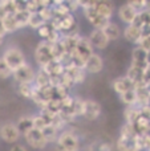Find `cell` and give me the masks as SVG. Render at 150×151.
Listing matches in <instances>:
<instances>
[{
  "mask_svg": "<svg viewBox=\"0 0 150 151\" xmlns=\"http://www.w3.org/2000/svg\"><path fill=\"white\" fill-rule=\"evenodd\" d=\"M84 15H85V17H87V20L94 27V29H101V31H102V29L109 24V20H106V19H104L102 16L98 15L93 7L88 8V9H84Z\"/></svg>",
  "mask_w": 150,
  "mask_h": 151,
  "instance_id": "obj_9",
  "label": "cell"
},
{
  "mask_svg": "<svg viewBox=\"0 0 150 151\" xmlns=\"http://www.w3.org/2000/svg\"><path fill=\"white\" fill-rule=\"evenodd\" d=\"M102 32L105 33V36L108 37L109 41H114V40L120 39V36H121V29H120V27L117 25L116 23H112V21H109V24L102 29Z\"/></svg>",
  "mask_w": 150,
  "mask_h": 151,
  "instance_id": "obj_23",
  "label": "cell"
},
{
  "mask_svg": "<svg viewBox=\"0 0 150 151\" xmlns=\"http://www.w3.org/2000/svg\"><path fill=\"white\" fill-rule=\"evenodd\" d=\"M64 72L69 76V78L73 81L74 85L84 82L85 77H87V72H85V69L76 68L74 65H71V66H68V68H65L64 69Z\"/></svg>",
  "mask_w": 150,
  "mask_h": 151,
  "instance_id": "obj_18",
  "label": "cell"
},
{
  "mask_svg": "<svg viewBox=\"0 0 150 151\" xmlns=\"http://www.w3.org/2000/svg\"><path fill=\"white\" fill-rule=\"evenodd\" d=\"M94 11L98 13L100 16H102L104 19L110 21L112 16L114 13V4L112 1H105V0H98L94 1Z\"/></svg>",
  "mask_w": 150,
  "mask_h": 151,
  "instance_id": "obj_13",
  "label": "cell"
},
{
  "mask_svg": "<svg viewBox=\"0 0 150 151\" xmlns=\"http://www.w3.org/2000/svg\"><path fill=\"white\" fill-rule=\"evenodd\" d=\"M124 117H125V123L133 125L136 121L140 118V106L134 105V106H126L124 111Z\"/></svg>",
  "mask_w": 150,
  "mask_h": 151,
  "instance_id": "obj_24",
  "label": "cell"
},
{
  "mask_svg": "<svg viewBox=\"0 0 150 151\" xmlns=\"http://www.w3.org/2000/svg\"><path fill=\"white\" fill-rule=\"evenodd\" d=\"M37 32H39V36L43 39V41H47L49 44H55L61 39L60 32L56 31L49 23L44 24L40 29H37Z\"/></svg>",
  "mask_w": 150,
  "mask_h": 151,
  "instance_id": "obj_7",
  "label": "cell"
},
{
  "mask_svg": "<svg viewBox=\"0 0 150 151\" xmlns=\"http://www.w3.org/2000/svg\"><path fill=\"white\" fill-rule=\"evenodd\" d=\"M88 40H89L90 45L93 47V49H94V48L96 49H105L109 45V42H110L101 29H93V31L90 32Z\"/></svg>",
  "mask_w": 150,
  "mask_h": 151,
  "instance_id": "obj_8",
  "label": "cell"
},
{
  "mask_svg": "<svg viewBox=\"0 0 150 151\" xmlns=\"http://www.w3.org/2000/svg\"><path fill=\"white\" fill-rule=\"evenodd\" d=\"M138 12L134 9L133 7H130L129 4H124L118 8V17L122 23H125L126 25H130V24L134 21V19L137 17Z\"/></svg>",
  "mask_w": 150,
  "mask_h": 151,
  "instance_id": "obj_15",
  "label": "cell"
},
{
  "mask_svg": "<svg viewBox=\"0 0 150 151\" xmlns=\"http://www.w3.org/2000/svg\"><path fill=\"white\" fill-rule=\"evenodd\" d=\"M145 11L150 12V0H145Z\"/></svg>",
  "mask_w": 150,
  "mask_h": 151,
  "instance_id": "obj_42",
  "label": "cell"
},
{
  "mask_svg": "<svg viewBox=\"0 0 150 151\" xmlns=\"http://www.w3.org/2000/svg\"><path fill=\"white\" fill-rule=\"evenodd\" d=\"M35 74H36V72L28 64H24L23 66L12 72L13 78H15V81H17V83H33Z\"/></svg>",
  "mask_w": 150,
  "mask_h": 151,
  "instance_id": "obj_4",
  "label": "cell"
},
{
  "mask_svg": "<svg viewBox=\"0 0 150 151\" xmlns=\"http://www.w3.org/2000/svg\"><path fill=\"white\" fill-rule=\"evenodd\" d=\"M57 149L60 151H79L80 141L73 133L64 131L57 138Z\"/></svg>",
  "mask_w": 150,
  "mask_h": 151,
  "instance_id": "obj_3",
  "label": "cell"
},
{
  "mask_svg": "<svg viewBox=\"0 0 150 151\" xmlns=\"http://www.w3.org/2000/svg\"><path fill=\"white\" fill-rule=\"evenodd\" d=\"M137 137L136 138H124V137H120L116 142L117 150L118 151H141L140 146H138V142H137Z\"/></svg>",
  "mask_w": 150,
  "mask_h": 151,
  "instance_id": "obj_16",
  "label": "cell"
},
{
  "mask_svg": "<svg viewBox=\"0 0 150 151\" xmlns=\"http://www.w3.org/2000/svg\"><path fill=\"white\" fill-rule=\"evenodd\" d=\"M148 105L150 106V96H149V99H148Z\"/></svg>",
  "mask_w": 150,
  "mask_h": 151,
  "instance_id": "obj_45",
  "label": "cell"
},
{
  "mask_svg": "<svg viewBox=\"0 0 150 151\" xmlns=\"http://www.w3.org/2000/svg\"><path fill=\"white\" fill-rule=\"evenodd\" d=\"M15 125H16V127H17L20 135H21V134H23V135H25L29 130H32V129H33L32 117H21V118H19V121L15 123Z\"/></svg>",
  "mask_w": 150,
  "mask_h": 151,
  "instance_id": "obj_27",
  "label": "cell"
},
{
  "mask_svg": "<svg viewBox=\"0 0 150 151\" xmlns=\"http://www.w3.org/2000/svg\"><path fill=\"white\" fill-rule=\"evenodd\" d=\"M140 16H141V19H142L145 25H150V12L144 11V12H140Z\"/></svg>",
  "mask_w": 150,
  "mask_h": 151,
  "instance_id": "obj_38",
  "label": "cell"
},
{
  "mask_svg": "<svg viewBox=\"0 0 150 151\" xmlns=\"http://www.w3.org/2000/svg\"><path fill=\"white\" fill-rule=\"evenodd\" d=\"M5 31H4V28H3V23H1V20H0V36L1 37H4L5 36Z\"/></svg>",
  "mask_w": 150,
  "mask_h": 151,
  "instance_id": "obj_41",
  "label": "cell"
},
{
  "mask_svg": "<svg viewBox=\"0 0 150 151\" xmlns=\"http://www.w3.org/2000/svg\"><path fill=\"white\" fill-rule=\"evenodd\" d=\"M124 37L128 40L129 42L134 45H138L141 41V29L136 28L134 25H126L124 29Z\"/></svg>",
  "mask_w": 150,
  "mask_h": 151,
  "instance_id": "obj_20",
  "label": "cell"
},
{
  "mask_svg": "<svg viewBox=\"0 0 150 151\" xmlns=\"http://www.w3.org/2000/svg\"><path fill=\"white\" fill-rule=\"evenodd\" d=\"M144 72L142 69L137 68V66L134 65H130L129 69H128V73H126V77L129 78L130 81H132L133 83H134V88L136 86H140L142 85V78H144ZM145 86V85H144Z\"/></svg>",
  "mask_w": 150,
  "mask_h": 151,
  "instance_id": "obj_21",
  "label": "cell"
},
{
  "mask_svg": "<svg viewBox=\"0 0 150 151\" xmlns=\"http://www.w3.org/2000/svg\"><path fill=\"white\" fill-rule=\"evenodd\" d=\"M101 114V106L98 102L93 101V99H84V114L82 117H85L89 121H94L100 117Z\"/></svg>",
  "mask_w": 150,
  "mask_h": 151,
  "instance_id": "obj_10",
  "label": "cell"
},
{
  "mask_svg": "<svg viewBox=\"0 0 150 151\" xmlns=\"http://www.w3.org/2000/svg\"><path fill=\"white\" fill-rule=\"evenodd\" d=\"M134 89V83L126 77V76H122V77H118L113 81V90L116 91L118 96H121L122 93L128 90H132Z\"/></svg>",
  "mask_w": 150,
  "mask_h": 151,
  "instance_id": "obj_17",
  "label": "cell"
},
{
  "mask_svg": "<svg viewBox=\"0 0 150 151\" xmlns=\"http://www.w3.org/2000/svg\"><path fill=\"white\" fill-rule=\"evenodd\" d=\"M0 137L4 142L7 143H16L20 138V133H19L17 127L15 123H4L0 127Z\"/></svg>",
  "mask_w": 150,
  "mask_h": 151,
  "instance_id": "obj_6",
  "label": "cell"
},
{
  "mask_svg": "<svg viewBox=\"0 0 150 151\" xmlns=\"http://www.w3.org/2000/svg\"><path fill=\"white\" fill-rule=\"evenodd\" d=\"M120 99L126 106H134V105H137V94H136V90L132 89V90H128L125 93H122L120 96Z\"/></svg>",
  "mask_w": 150,
  "mask_h": 151,
  "instance_id": "obj_29",
  "label": "cell"
},
{
  "mask_svg": "<svg viewBox=\"0 0 150 151\" xmlns=\"http://www.w3.org/2000/svg\"><path fill=\"white\" fill-rule=\"evenodd\" d=\"M44 24H47V21L44 20V17L41 16V13H31V17L28 21V27L32 29H40Z\"/></svg>",
  "mask_w": 150,
  "mask_h": 151,
  "instance_id": "obj_30",
  "label": "cell"
},
{
  "mask_svg": "<svg viewBox=\"0 0 150 151\" xmlns=\"http://www.w3.org/2000/svg\"><path fill=\"white\" fill-rule=\"evenodd\" d=\"M33 86L39 89H47L50 88V76L44 70V69L40 68L39 70L35 74V80H33Z\"/></svg>",
  "mask_w": 150,
  "mask_h": 151,
  "instance_id": "obj_19",
  "label": "cell"
},
{
  "mask_svg": "<svg viewBox=\"0 0 150 151\" xmlns=\"http://www.w3.org/2000/svg\"><path fill=\"white\" fill-rule=\"evenodd\" d=\"M146 63H148V65L150 66V52H148V57H146Z\"/></svg>",
  "mask_w": 150,
  "mask_h": 151,
  "instance_id": "obj_43",
  "label": "cell"
},
{
  "mask_svg": "<svg viewBox=\"0 0 150 151\" xmlns=\"http://www.w3.org/2000/svg\"><path fill=\"white\" fill-rule=\"evenodd\" d=\"M3 60L5 61L8 66H9L11 70H16L17 68L23 66L25 63V57H24L23 52L17 48H8L4 53H3Z\"/></svg>",
  "mask_w": 150,
  "mask_h": 151,
  "instance_id": "obj_2",
  "label": "cell"
},
{
  "mask_svg": "<svg viewBox=\"0 0 150 151\" xmlns=\"http://www.w3.org/2000/svg\"><path fill=\"white\" fill-rule=\"evenodd\" d=\"M98 151H112V146L109 143H102L98 147Z\"/></svg>",
  "mask_w": 150,
  "mask_h": 151,
  "instance_id": "obj_39",
  "label": "cell"
},
{
  "mask_svg": "<svg viewBox=\"0 0 150 151\" xmlns=\"http://www.w3.org/2000/svg\"><path fill=\"white\" fill-rule=\"evenodd\" d=\"M134 90H136V94H137V105L138 106L141 107V106L148 105V99H149V96H150V91H149L148 86H144V85L136 86Z\"/></svg>",
  "mask_w": 150,
  "mask_h": 151,
  "instance_id": "obj_26",
  "label": "cell"
},
{
  "mask_svg": "<svg viewBox=\"0 0 150 151\" xmlns=\"http://www.w3.org/2000/svg\"><path fill=\"white\" fill-rule=\"evenodd\" d=\"M148 89H149V91H150V85H149V86H148Z\"/></svg>",
  "mask_w": 150,
  "mask_h": 151,
  "instance_id": "obj_46",
  "label": "cell"
},
{
  "mask_svg": "<svg viewBox=\"0 0 150 151\" xmlns=\"http://www.w3.org/2000/svg\"><path fill=\"white\" fill-rule=\"evenodd\" d=\"M140 115L145 119L150 121V106L149 105H145V106H141L140 107Z\"/></svg>",
  "mask_w": 150,
  "mask_h": 151,
  "instance_id": "obj_37",
  "label": "cell"
},
{
  "mask_svg": "<svg viewBox=\"0 0 150 151\" xmlns=\"http://www.w3.org/2000/svg\"><path fill=\"white\" fill-rule=\"evenodd\" d=\"M11 76H12V70H11L9 66L5 64V61L0 57V78L7 80V78H9Z\"/></svg>",
  "mask_w": 150,
  "mask_h": 151,
  "instance_id": "obj_35",
  "label": "cell"
},
{
  "mask_svg": "<svg viewBox=\"0 0 150 151\" xmlns=\"http://www.w3.org/2000/svg\"><path fill=\"white\" fill-rule=\"evenodd\" d=\"M35 58H36V63L39 64L40 68H44L49 63H52L55 60L52 53V44H49L47 41L39 42V45L36 47V50H35Z\"/></svg>",
  "mask_w": 150,
  "mask_h": 151,
  "instance_id": "obj_1",
  "label": "cell"
},
{
  "mask_svg": "<svg viewBox=\"0 0 150 151\" xmlns=\"http://www.w3.org/2000/svg\"><path fill=\"white\" fill-rule=\"evenodd\" d=\"M13 16H15V20L19 25V29L24 28V27H28V21H29V17H31V12H28V11H19V12L13 13Z\"/></svg>",
  "mask_w": 150,
  "mask_h": 151,
  "instance_id": "obj_28",
  "label": "cell"
},
{
  "mask_svg": "<svg viewBox=\"0 0 150 151\" xmlns=\"http://www.w3.org/2000/svg\"><path fill=\"white\" fill-rule=\"evenodd\" d=\"M33 83H19L17 86V90H19V94L23 96L24 98H32V94H33Z\"/></svg>",
  "mask_w": 150,
  "mask_h": 151,
  "instance_id": "obj_32",
  "label": "cell"
},
{
  "mask_svg": "<svg viewBox=\"0 0 150 151\" xmlns=\"http://www.w3.org/2000/svg\"><path fill=\"white\" fill-rule=\"evenodd\" d=\"M74 50H76V53L85 61V63H87L88 58H89L90 56L94 53V52H93V47L90 45L88 37H84V36L80 37V40H79V42H77L76 49H74Z\"/></svg>",
  "mask_w": 150,
  "mask_h": 151,
  "instance_id": "obj_14",
  "label": "cell"
},
{
  "mask_svg": "<svg viewBox=\"0 0 150 151\" xmlns=\"http://www.w3.org/2000/svg\"><path fill=\"white\" fill-rule=\"evenodd\" d=\"M24 138H25L27 143H28L29 146L33 147V149H37V150L44 149V147L48 145L47 141H45V138H44V135H43L41 130H37V129L29 130L28 133L24 135Z\"/></svg>",
  "mask_w": 150,
  "mask_h": 151,
  "instance_id": "obj_5",
  "label": "cell"
},
{
  "mask_svg": "<svg viewBox=\"0 0 150 151\" xmlns=\"http://www.w3.org/2000/svg\"><path fill=\"white\" fill-rule=\"evenodd\" d=\"M1 23H3V28H4L5 33H13V32L19 31V25L15 20L13 13H7L1 19Z\"/></svg>",
  "mask_w": 150,
  "mask_h": 151,
  "instance_id": "obj_22",
  "label": "cell"
},
{
  "mask_svg": "<svg viewBox=\"0 0 150 151\" xmlns=\"http://www.w3.org/2000/svg\"><path fill=\"white\" fill-rule=\"evenodd\" d=\"M146 57H148V52L144 50L141 47L136 45V48L132 52V65L137 66L142 70H146L149 68L148 63H146Z\"/></svg>",
  "mask_w": 150,
  "mask_h": 151,
  "instance_id": "obj_11",
  "label": "cell"
},
{
  "mask_svg": "<svg viewBox=\"0 0 150 151\" xmlns=\"http://www.w3.org/2000/svg\"><path fill=\"white\" fill-rule=\"evenodd\" d=\"M41 69H44L50 77H60V76L64 73V66L61 65V63L57 60H53L52 63H49L47 66H44V68H41Z\"/></svg>",
  "mask_w": 150,
  "mask_h": 151,
  "instance_id": "obj_25",
  "label": "cell"
},
{
  "mask_svg": "<svg viewBox=\"0 0 150 151\" xmlns=\"http://www.w3.org/2000/svg\"><path fill=\"white\" fill-rule=\"evenodd\" d=\"M120 137H124V138H136V137H137V133H136L133 125L124 123L121 130H120Z\"/></svg>",
  "mask_w": 150,
  "mask_h": 151,
  "instance_id": "obj_33",
  "label": "cell"
},
{
  "mask_svg": "<svg viewBox=\"0 0 150 151\" xmlns=\"http://www.w3.org/2000/svg\"><path fill=\"white\" fill-rule=\"evenodd\" d=\"M128 4L134 8L138 13L145 11V0H132V1H129Z\"/></svg>",
  "mask_w": 150,
  "mask_h": 151,
  "instance_id": "obj_36",
  "label": "cell"
},
{
  "mask_svg": "<svg viewBox=\"0 0 150 151\" xmlns=\"http://www.w3.org/2000/svg\"><path fill=\"white\" fill-rule=\"evenodd\" d=\"M9 151H27V149L24 146H21V145H13L9 149Z\"/></svg>",
  "mask_w": 150,
  "mask_h": 151,
  "instance_id": "obj_40",
  "label": "cell"
},
{
  "mask_svg": "<svg viewBox=\"0 0 150 151\" xmlns=\"http://www.w3.org/2000/svg\"><path fill=\"white\" fill-rule=\"evenodd\" d=\"M102 69H104V60L97 53H93L87 60V63H85V72L87 73L96 74V73H100Z\"/></svg>",
  "mask_w": 150,
  "mask_h": 151,
  "instance_id": "obj_12",
  "label": "cell"
},
{
  "mask_svg": "<svg viewBox=\"0 0 150 151\" xmlns=\"http://www.w3.org/2000/svg\"><path fill=\"white\" fill-rule=\"evenodd\" d=\"M3 41H4V37H1V36H0V45L3 44Z\"/></svg>",
  "mask_w": 150,
  "mask_h": 151,
  "instance_id": "obj_44",
  "label": "cell"
},
{
  "mask_svg": "<svg viewBox=\"0 0 150 151\" xmlns=\"http://www.w3.org/2000/svg\"><path fill=\"white\" fill-rule=\"evenodd\" d=\"M149 69H150V66H149Z\"/></svg>",
  "mask_w": 150,
  "mask_h": 151,
  "instance_id": "obj_47",
  "label": "cell"
},
{
  "mask_svg": "<svg viewBox=\"0 0 150 151\" xmlns=\"http://www.w3.org/2000/svg\"><path fill=\"white\" fill-rule=\"evenodd\" d=\"M43 135H44L45 141H47V143H52V142H56L58 138V130L57 129H55L53 126H47V127L44 129V130H41Z\"/></svg>",
  "mask_w": 150,
  "mask_h": 151,
  "instance_id": "obj_31",
  "label": "cell"
},
{
  "mask_svg": "<svg viewBox=\"0 0 150 151\" xmlns=\"http://www.w3.org/2000/svg\"><path fill=\"white\" fill-rule=\"evenodd\" d=\"M32 122H33V129H37V130H44L48 126L47 121L44 119L41 114H37L35 117H32Z\"/></svg>",
  "mask_w": 150,
  "mask_h": 151,
  "instance_id": "obj_34",
  "label": "cell"
}]
</instances>
